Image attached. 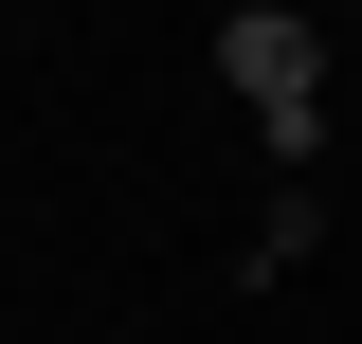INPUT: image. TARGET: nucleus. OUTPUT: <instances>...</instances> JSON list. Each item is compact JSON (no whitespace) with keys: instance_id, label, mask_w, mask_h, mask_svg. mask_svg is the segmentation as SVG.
<instances>
[{"instance_id":"1","label":"nucleus","mask_w":362,"mask_h":344,"mask_svg":"<svg viewBox=\"0 0 362 344\" xmlns=\"http://www.w3.org/2000/svg\"><path fill=\"white\" fill-rule=\"evenodd\" d=\"M218 73H235V109H254L272 164H308V145H326V37L290 18V0H235V18H218Z\"/></svg>"}]
</instances>
